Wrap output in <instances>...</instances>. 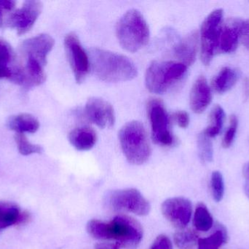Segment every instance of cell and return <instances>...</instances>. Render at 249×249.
Instances as JSON below:
<instances>
[{"label":"cell","mask_w":249,"mask_h":249,"mask_svg":"<svg viewBox=\"0 0 249 249\" xmlns=\"http://www.w3.org/2000/svg\"><path fill=\"white\" fill-rule=\"evenodd\" d=\"M87 231L95 239L112 240L125 249H136L143 238L140 224L133 218L123 215L108 223L97 219L89 221Z\"/></svg>","instance_id":"obj_1"},{"label":"cell","mask_w":249,"mask_h":249,"mask_svg":"<svg viewBox=\"0 0 249 249\" xmlns=\"http://www.w3.org/2000/svg\"><path fill=\"white\" fill-rule=\"evenodd\" d=\"M90 69L103 81L118 83L132 80L137 76L134 63L125 56L101 48L89 51Z\"/></svg>","instance_id":"obj_2"},{"label":"cell","mask_w":249,"mask_h":249,"mask_svg":"<svg viewBox=\"0 0 249 249\" xmlns=\"http://www.w3.org/2000/svg\"><path fill=\"white\" fill-rule=\"evenodd\" d=\"M116 34L121 46L129 52H136L149 42V29L143 16L137 10H130L117 23Z\"/></svg>","instance_id":"obj_3"},{"label":"cell","mask_w":249,"mask_h":249,"mask_svg":"<svg viewBox=\"0 0 249 249\" xmlns=\"http://www.w3.org/2000/svg\"><path fill=\"white\" fill-rule=\"evenodd\" d=\"M187 71V66L179 61H152L145 76L146 88L152 93L162 95L182 80Z\"/></svg>","instance_id":"obj_4"},{"label":"cell","mask_w":249,"mask_h":249,"mask_svg":"<svg viewBox=\"0 0 249 249\" xmlns=\"http://www.w3.org/2000/svg\"><path fill=\"white\" fill-rule=\"evenodd\" d=\"M120 143L130 163L143 165L151 155V146L143 124L133 121L124 124L119 133Z\"/></svg>","instance_id":"obj_5"},{"label":"cell","mask_w":249,"mask_h":249,"mask_svg":"<svg viewBox=\"0 0 249 249\" xmlns=\"http://www.w3.org/2000/svg\"><path fill=\"white\" fill-rule=\"evenodd\" d=\"M223 10L218 9L208 16L200 29V57L203 64H210L218 51L222 28Z\"/></svg>","instance_id":"obj_6"},{"label":"cell","mask_w":249,"mask_h":249,"mask_svg":"<svg viewBox=\"0 0 249 249\" xmlns=\"http://www.w3.org/2000/svg\"><path fill=\"white\" fill-rule=\"evenodd\" d=\"M148 116L152 128V139L160 146H173L177 140L171 133L170 117L163 104L158 99H152L148 103Z\"/></svg>","instance_id":"obj_7"},{"label":"cell","mask_w":249,"mask_h":249,"mask_svg":"<svg viewBox=\"0 0 249 249\" xmlns=\"http://www.w3.org/2000/svg\"><path fill=\"white\" fill-rule=\"evenodd\" d=\"M108 203L116 211L129 212L140 216H146L150 212L149 202L136 189L112 192L109 195Z\"/></svg>","instance_id":"obj_8"},{"label":"cell","mask_w":249,"mask_h":249,"mask_svg":"<svg viewBox=\"0 0 249 249\" xmlns=\"http://www.w3.org/2000/svg\"><path fill=\"white\" fill-rule=\"evenodd\" d=\"M64 47L76 81L78 83H82L90 70L89 54L86 52L77 35L74 33L69 34L66 36Z\"/></svg>","instance_id":"obj_9"},{"label":"cell","mask_w":249,"mask_h":249,"mask_svg":"<svg viewBox=\"0 0 249 249\" xmlns=\"http://www.w3.org/2000/svg\"><path fill=\"white\" fill-rule=\"evenodd\" d=\"M161 210L167 220L177 228L184 229L191 219L193 205L184 197H173L163 202Z\"/></svg>","instance_id":"obj_10"},{"label":"cell","mask_w":249,"mask_h":249,"mask_svg":"<svg viewBox=\"0 0 249 249\" xmlns=\"http://www.w3.org/2000/svg\"><path fill=\"white\" fill-rule=\"evenodd\" d=\"M42 4L38 1H26L20 8L12 13L8 19V24L14 28L18 35L29 32L40 16Z\"/></svg>","instance_id":"obj_11"},{"label":"cell","mask_w":249,"mask_h":249,"mask_svg":"<svg viewBox=\"0 0 249 249\" xmlns=\"http://www.w3.org/2000/svg\"><path fill=\"white\" fill-rule=\"evenodd\" d=\"M85 111L89 121L100 128H110L115 124L113 108L102 98H90L86 102Z\"/></svg>","instance_id":"obj_12"},{"label":"cell","mask_w":249,"mask_h":249,"mask_svg":"<svg viewBox=\"0 0 249 249\" xmlns=\"http://www.w3.org/2000/svg\"><path fill=\"white\" fill-rule=\"evenodd\" d=\"M55 41L52 37L41 34L26 39L22 43L21 51L26 57H32L42 65L47 64V57L53 48Z\"/></svg>","instance_id":"obj_13"},{"label":"cell","mask_w":249,"mask_h":249,"mask_svg":"<svg viewBox=\"0 0 249 249\" xmlns=\"http://www.w3.org/2000/svg\"><path fill=\"white\" fill-rule=\"evenodd\" d=\"M243 22L240 19H231L225 25H222L218 51L232 53L237 49L241 38Z\"/></svg>","instance_id":"obj_14"},{"label":"cell","mask_w":249,"mask_h":249,"mask_svg":"<svg viewBox=\"0 0 249 249\" xmlns=\"http://www.w3.org/2000/svg\"><path fill=\"white\" fill-rule=\"evenodd\" d=\"M212 99V92L206 77L200 76L195 82L190 92L191 109L196 114H202L210 105Z\"/></svg>","instance_id":"obj_15"},{"label":"cell","mask_w":249,"mask_h":249,"mask_svg":"<svg viewBox=\"0 0 249 249\" xmlns=\"http://www.w3.org/2000/svg\"><path fill=\"white\" fill-rule=\"evenodd\" d=\"M198 43V35L193 32L183 38L174 47V54L179 62L186 66L191 65L196 60Z\"/></svg>","instance_id":"obj_16"},{"label":"cell","mask_w":249,"mask_h":249,"mask_svg":"<svg viewBox=\"0 0 249 249\" xmlns=\"http://www.w3.org/2000/svg\"><path fill=\"white\" fill-rule=\"evenodd\" d=\"M69 140L77 150L89 151L96 144L97 135L90 127H78L70 132Z\"/></svg>","instance_id":"obj_17"},{"label":"cell","mask_w":249,"mask_h":249,"mask_svg":"<svg viewBox=\"0 0 249 249\" xmlns=\"http://www.w3.org/2000/svg\"><path fill=\"white\" fill-rule=\"evenodd\" d=\"M7 127L17 134L35 133L39 130V123L31 114H21L10 117L7 121Z\"/></svg>","instance_id":"obj_18"},{"label":"cell","mask_w":249,"mask_h":249,"mask_svg":"<svg viewBox=\"0 0 249 249\" xmlns=\"http://www.w3.org/2000/svg\"><path fill=\"white\" fill-rule=\"evenodd\" d=\"M239 77L240 73L238 70L225 67L213 78L212 86L217 93H225L235 86Z\"/></svg>","instance_id":"obj_19"},{"label":"cell","mask_w":249,"mask_h":249,"mask_svg":"<svg viewBox=\"0 0 249 249\" xmlns=\"http://www.w3.org/2000/svg\"><path fill=\"white\" fill-rule=\"evenodd\" d=\"M226 229L219 225L218 229L207 238H200L197 241L198 249H219L228 241Z\"/></svg>","instance_id":"obj_20"},{"label":"cell","mask_w":249,"mask_h":249,"mask_svg":"<svg viewBox=\"0 0 249 249\" xmlns=\"http://www.w3.org/2000/svg\"><path fill=\"white\" fill-rule=\"evenodd\" d=\"M193 224L197 230L207 232L213 226V219L206 205L200 203L195 211Z\"/></svg>","instance_id":"obj_21"},{"label":"cell","mask_w":249,"mask_h":249,"mask_svg":"<svg viewBox=\"0 0 249 249\" xmlns=\"http://www.w3.org/2000/svg\"><path fill=\"white\" fill-rule=\"evenodd\" d=\"M20 214L17 206L10 203H0V230L18 225Z\"/></svg>","instance_id":"obj_22"},{"label":"cell","mask_w":249,"mask_h":249,"mask_svg":"<svg viewBox=\"0 0 249 249\" xmlns=\"http://www.w3.org/2000/svg\"><path fill=\"white\" fill-rule=\"evenodd\" d=\"M13 53L9 44L0 39V78H11L13 69L10 67Z\"/></svg>","instance_id":"obj_23"},{"label":"cell","mask_w":249,"mask_h":249,"mask_svg":"<svg viewBox=\"0 0 249 249\" xmlns=\"http://www.w3.org/2000/svg\"><path fill=\"white\" fill-rule=\"evenodd\" d=\"M225 120V112L219 105L213 107L210 114L209 124L203 133L209 137H213L220 133Z\"/></svg>","instance_id":"obj_24"},{"label":"cell","mask_w":249,"mask_h":249,"mask_svg":"<svg viewBox=\"0 0 249 249\" xmlns=\"http://www.w3.org/2000/svg\"><path fill=\"white\" fill-rule=\"evenodd\" d=\"M197 241V233L191 230L179 231L174 235L176 245L179 249H191Z\"/></svg>","instance_id":"obj_25"},{"label":"cell","mask_w":249,"mask_h":249,"mask_svg":"<svg viewBox=\"0 0 249 249\" xmlns=\"http://www.w3.org/2000/svg\"><path fill=\"white\" fill-rule=\"evenodd\" d=\"M197 149L202 162H210L213 160V149L212 141L210 137H208L203 132L199 134L197 138Z\"/></svg>","instance_id":"obj_26"},{"label":"cell","mask_w":249,"mask_h":249,"mask_svg":"<svg viewBox=\"0 0 249 249\" xmlns=\"http://www.w3.org/2000/svg\"><path fill=\"white\" fill-rule=\"evenodd\" d=\"M211 190L214 201H222L225 194V182L219 171H213L211 178Z\"/></svg>","instance_id":"obj_27"},{"label":"cell","mask_w":249,"mask_h":249,"mask_svg":"<svg viewBox=\"0 0 249 249\" xmlns=\"http://www.w3.org/2000/svg\"><path fill=\"white\" fill-rule=\"evenodd\" d=\"M16 142L19 152L24 156L34 154V153H40L42 152V148L40 146L30 143L24 134H16Z\"/></svg>","instance_id":"obj_28"},{"label":"cell","mask_w":249,"mask_h":249,"mask_svg":"<svg viewBox=\"0 0 249 249\" xmlns=\"http://www.w3.org/2000/svg\"><path fill=\"white\" fill-rule=\"evenodd\" d=\"M238 118L235 115H231L230 118V124L228 130L224 136L222 146L224 148H229L233 143L238 129Z\"/></svg>","instance_id":"obj_29"},{"label":"cell","mask_w":249,"mask_h":249,"mask_svg":"<svg viewBox=\"0 0 249 249\" xmlns=\"http://www.w3.org/2000/svg\"><path fill=\"white\" fill-rule=\"evenodd\" d=\"M150 249H173L172 243L166 235H160L154 241Z\"/></svg>","instance_id":"obj_30"},{"label":"cell","mask_w":249,"mask_h":249,"mask_svg":"<svg viewBox=\"0 0 249 249\" xmlns=\"http://www.w3.org/2000/svg\"><path fill=\"white\" fill-rule=\"evenodd\" d=\"M173 118L181 128H187L190 124V117L185 111H177L173 115Z\"/></svg>","instance_id":"obj_31"},{"label":"cell","mask_w":249,"mask_h":249,"mask_svg":"<svg viewBox=\"0 0 249 249\" xmlns=\"http://www.w3.org/2000/svg\"><path fill=\"white\" fill-rule=\"evenodd\" d=\"M16 5V1L11 0H0V27L4 22V12L11 11Z\"/></svg>","instance_id":"obj_32"},{"label":"cell","mask_w":249,"mask_h":249,"mask_svg":"<svg viewBox=\"0 0 249 249\" xmlns=\"http://www.w3.org/2000/svg\"><path fill=\"white\" fill-rule=\"evenodd\" d=\"M241 38L243 44L249 49V19L243 22Z\"/></svg>","instance_id":"obj_33"},{"label":"cell","mask_w":249,"mask_h":249,"mask_svg":"<svg viewBox=\"0 0 249 249\" xmlns=\"http://www.w3.org/2000/svg\"><path fill=\"white\" fill-rule=\"evenodd\" d=\"M243 174H244V178H246V182L249 184V162L246 164L243 168Z\"/></svg>","instance_id":"obj_34"},{"label":"cell","mask_w":249,"mask_h":249,"mask_svg":"<svg viewBox=\"0 0 249 249\" xmlns=\"http://www.w3.org/2000/svg\"><path fill=\"white\" fill-rule=\"evenodd\" d=\"M244 96L246 99H248L249 96V80L248 78L246 79L245 83H244Z\"/></svg>","instance_id":"obj_35"},{"label":"cell","mask_w":249,"mask_h":249,"mask_svg":"<svg viewBox=\"0 0 249 249\" xmlns=\"http://www.w3.org/2000/svg\"><path fill=\"white\" fill-rule=\"evenodd\" d=\"M98 249H119L116 246L103 245L101 246Z\"/></svg>","instance_id":"obj_36"},{"label":"cell","mask_w":249,"mask_h":249,"mask_svg":"<svg viewBox=\"0 0 249 249\" xmlns=\"http://www.w3.org/2000/svg\"><path fill=\"white\" fill-rule=\"evenodd\" d=\"M244 192H245L246 195L249 199V183H245L244 184Z\"/></svg>","instance_id":"obj_37"}]
</instances>
